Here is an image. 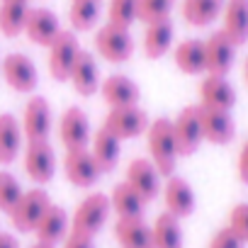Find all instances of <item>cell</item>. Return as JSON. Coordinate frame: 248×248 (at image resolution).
Masks as SVG:
<instances>
[{
    "mask_svg": "<svg viewBox=\"0 0 248 248\" xmlns=\"http://www.w3.org/2000/svg\"><path fill=\"white\" fill-rule=\"evenodd\" d=\"M25 34L32 44L37 46H51V42L61 34L59 17L49 8H30L27 22H25Z\"/></svg>",
    "mask_w": 248,
    "mask_h": 248,
    "instance_id": "cell-17",
    "label": "cell"
},
{
    "mask_svg": "<svg viewBox=\"0 0 248 248\" xmlns=\"http://www.w3.org/2000/svg\"><path fill=\"white\" fill-rule=\"evenodd\" d=\"M63 248H95V243H93V236L88 233L68 231V236L63 238Z\"/></svg>",
    "mask_w": 248,
    "mask_h": 248,
    "instance_id": "cell-38",
    "label": "cell"
},
{
    "mask_svg": "<svg viewBox=\"0 0 248 248\" xmlns=\"http://www.w3.org/2000/svg\"><path fill=\"white\" fill-rule=\"evenodd\" d=\"M170 46H173V22H170V17L146 25V32H144V54H146V59L156 61V59L166 56L170 51Z\"/></svg>",
    "mask_w": 248,
    "mask_h": 248,
    "instance_id": "cell-28",
    "label": "cell"
},
{
    "mask_svg": "<svg viewBox=\"0 0 248 248\" xmlns=\"http://www.w3.org/2000/svg\"><path fill=\"white\" fill-rule=\"evenodd\" d=\"M207 56V76H226L236 61V44L219 30L204 39Z\"/></svg>",
    "mask_w": 248,
    "mask_h": 248,
    "instance_id": "cell-14",
    "label": "cell"
},
{
    "mask_svg": "<svg viewBox=\"0 0 248 248\" xmlns=\"http://www.w3.org/2000/svg\"><path fill=\"white\" fill-rule=\"evenodd\" d=\"M100 168L90 154V149H71L66 151L63 156V175L66 180L73 185V187H80V190H88L97 183L100 178Z\"/></svg>",
    "mask_w": 248,
    "mask_h": 248,
    "instance_id": "cell-10",
    "label": "cell"
},
{
    "mask_svg": "<svg viewBox=\"0 0 248 248\" xmlns=\"http://www.w3.org/2000/svg\"><path fill=\"white\" fill-rule=\"evenodd\" d=\"M59 139L66 151L71 149H88L93 139L90 119L80 107H68L59 122Z\"/></svg>",
    "mask_w": 248,
    "mask_h": 248,
    "instance_id": "cell-13",
    "label": "cell"
},
{
    "mask_svg": "<svg viewBox=\"0 0 248 248\" xmlns=\"http://www.w3.org/2000/svg\"><path fill=\"white\" fill-rule=\"evenodd\" d=\"M114 238L119 241L122 248H154V243H151V226L144 221V217L117 219Z\"/></svg>",
    "mask_w": 248,
    "mask_h": 248,
    "instance_id": "cell-25",
    "label": "cell"
},
{
    "mask_svg": "<svg viewBox=\"0 0 248 248\" xmlns=\"http://www.w3.org/2000/svg\"><path fill=\"white\" fill-rule=\"evenodd\" d=\"M243 243H248V202H238L229 212V224H226Z\"/></svg>",
    "mask_w": 248,
    "mask_h": 248,
    "instance_id": "cell-36",
    "label": "cell"
},
{
    "mask_svg": "<svg viewBox=\"0 0 248 248\" xmlns=\"http://www.w3.org/2000/svg\"><path fill=\"white\" fill-rule=\"evenodd\" d=\"M109 212H112L109 195H105V192H90V195H88L85 200H80V204L76 207L73 219H71V231L88 233V236L95 238V236L102 231V226L107 224Z\"/></svg>",
    "mask_w": 248,
    "mask_h": 248,
    "instance_id": "cell-2",
    "label": "cell"
},
{
    "mask_svg": "<svg viewBox=\"0 0 248 248\" xmlns=\"http://www.w3.org/2000/svg\"><path fill=\"white\" fill-rule=\"evenodd\" d=\"M22 195H25V190H22L20 180L15 175H10L8 170H0V212L10 214Z\"/></svg>",
    "mask_w": 248,
    "mask_h": 248,
    "instance_id": "cell-34",
    "label": "cell"
},
{
    "mask_svg": "<svg viewBox=\"0 0 248 248\" xmlns=\"http://www.w3.org/2000/svg\"><path fill=\"white\" fill-rule=\"evenodd\" d=\"M22 134L27 141H49L51 134V107L44 95H32L22 114Z\"/></svg>",
    "mask_w": 248,
    "mask_h": 248,
    "instance_id": "cell-11",
    "label": "cell"
},
{
    "mask_svg": "<svg viewBox=\"0 0 248 248\" xmlns=\"http://www.w3.org/2000/svg\"><path fill=\"white\" fill-rule=\"evenodd\" d=\"M78 54H80L78 37H76L73 32L61 30V34H59V37L51 42V46H49V73H51V78L59 80V83L68 80L71 68H73Z\"/></svg>",
    "mask_w": 248,
    "mask_h": 248,
    "instance_id": "cell-9",
    "label": "cell"
},
{
    "mask_svg": "<svg viewBox=\"0 0 248 248\" xmlns=\"http://www.w3.org/2000/svg\"><path fill=\"white\" fill-rule=\"evenodd\" d=\"M246 243L229 229V226H224V229H219L214 236H212V241H209V248H243Z\"/></svg>",
    "mask_w": 248,
    "mask_h": 248,
    "instance_id": "cell-37",
    "label": "cell"
},
{
    "mask_svg": "<svg viewBox=\"0 0 248 248\" xmlns=\"http://www.w3.org/2000/svg\"><path fill=\"white\" fill-rule=\"evenodd\" d=\"M88 149H90V154H93V158H95V163L102 173H109V170L117 168L119 156H122V141L114 134H109L105 127H100L93 134Z\"/></svg>",
    "mask_w": 248,
    "mask_h": 248,
    "instance_id": "cell-23",
    "label": "cell"
},
{
    "mask_svg": "<svg viewBox=\"0 0 248 248\" xmlns=\"http://www.w3.org/2000/svg\"><path fill=\"white\" fill-rule=\"evenodd\" d=\"M68 231H71V219H68L66 209L51 202V207L39 219V224L34 229V236H37L39 243H46V246H54L56 248L59 243H63V238L68 236Z\"/></svg>",
    "mask_w": 248,
    "mask_h": 248,
    "instance_id": "cell-20",
    "label": "cell"
},
{
    "mask_svg": "<svg viewBox=\"0 0 248 248\" xmlns=\"http://www.w3.org/2000/svg\"><path fill=\"white\" fill-rule=\"evenodd\" d=\"M0 248H20V243H17V238L13 233L0 231Z\"/></svg>",
    "mask_w": 248,
    "mask_h": 248,
    "instance_id": "cell-40",
    "label": "cell"
},
{
    "mask_svg": "<svg viewBox=\"0 0 248 248\" xmlns=\"http://www.w3.org/2000/svg\"><path fill=\"white\" fill-rule=\"evenodd\" d=\"M146 146H149V158L156 166L161 175H173L175 163H178V146H175V134H173V122L166 117H158L156 122L149 124L146 129Z\"/></svg>",
    "mask_w": 248,
    "mask_h": 248,
    "instance_id": "cell-1",
    "label": "cell"
},
{
    "mask_svg": "<svg viewBox=\"0 0 248 248\" xmlns=\"http://www.w3.org/2000/svg\"><path fill=\"white\" fill-rule=\"evenodd\" d=\"M22 141H25L22 124L13 114L3 112L0 114V166H10L17 161L22 151Z\"/></svg>",
    "mask_w": 248,
    "mask_h": 248,
    "instance_id": "cell-24",
    "label": "cell"
},
{
    "mask_svg": "<svg viewBox=\"0 0 248 248\" xmlns=\"http://www.w3.org/2000/svg\"><path fill=\"white\" fill-rule=\"evenodd\" d=\"M163 202H166V212L178 217V219H185L195 212L197 207V197H195V190L190 187V183L180 175H168L166 178V185H163Z\"/></svg>",
    "mask_w": 248,
    "mask_h": 248,
    "instance_id": "cell-15",
    "label": "cell"
},
{
    "mask_svg": "<svg viewBox=\"0 0 248 248\" xmlns=\"http://www.w3.org/2000/svg\"><path fill=\"white\" fill-rule=\"evenodd\" d=\"M151 243H154V248H183L180 219L168 212L158 214L151 226Z\"/></svg>",
    "mask_w": 248,
    "mask_h": 248,
    "instance_id": "cell-30",
    "label": "cell"
},
{
    "mask_svg": "<svg viewBox=\"0 0 248 248\" xmlns=\"http://www.w3.org/2000/svg\"><path fill=\"white\" fill-rule=\"evenodd\" d=\"M0 73H3L5 83L15 93H34L37 85H39L37 66L25 54H8L3 61H0Z\"/></svg>",
    "mask_w": 248,
    "mask_h": 248,
    "instance_id": "cell-7",
    "label": "cell"
},
{
    "mask_svg": "<svg viewBox=\"0 0 248 248\" xmlns=\"http://www.w3.org/2000/svg\"><path fill=\"white\" fill-rule=\"evenodd\" d=\"M68 80H71L73 90L78 95H83V97H90V95H95L100 90V83L102 80H100V71H97V63H95L93 54H88V51L80 49V54H78L73 68H71Z\"/></svg>",
    "mask_w": 248,
    "mask_h": 248,
    "instance_id": "cell-21",
    "label": "cell"
},
{
    "mask_svg": "<svg viewBox=\"0 0 248 248\" xmlns=\"http://www.w3.org/2000/svg\"><path fill=\"white\" fill-rule=\"evenodd\" d=\"M124 183H127L146 204L154 202L161 195V190H163L161 173L156 170V166L151 163V158H134V161H129Z\"/></svg>",
    "mask_w": 248,
    "mask_h": 248,
    "instance_id": "cell-8",
    "label": "cell"
},
{
    "mask_svg": "<svg viewBox=\"0 0 248 248\" xmlns=\"http://www.w3.org/2000/svg\"><path fill=\"white\" fill-rule=\"evenodd\" d=\"M149 124H151L149 114L139 105H132V107H114V109H109L102 127L109 134H114L119 141H127V139H137V137L146 134Z\"/></svg>",
    "mask_w": 248,
    "mask_h": 248,
    "instance_id": "cell-3",
    "label": "cell"
},
{
    "mask_svg": "<svg viewBox=\"0 0 248 248\" xmlns=\"http://www.w3.org/2000/svg\"><path fill=\"white\" fill-rule=\"evenodd\" d=\"M221 20H224L221 32L236 46H243L248 42V0H226Z\"/></svg>",
    "mask_w": 248,
    "mask_h": 248,
    "instance_id": "cell-22",
    "label": "cell"
},
{
    "mask_svg": "<svg viewBox=\"0 0 248 248\" xmlns=\"http://www.w3.org/2000/svg\"><path fill=\"white\" fill-rule=\"evenodd\" d=\"M112 212H117V219H129V217H144L146 202L127 185V183H117L109 195Z\"/></svg>",
    "mask_w": 248,
    "mask_h": 248,
    "instance_id": "cell-31",
    "label": "cell"
},
{
    "mask_svg": "<svg viewBox=\"0 0 248 248\" xmlns=\"http://www.w3.org/2000/svg\"><path fill=\"white\" fill-rule=\"evenodd\" d=\"M236 173H238V180H241L243 185H248V139H246V144H243V146H241V151H238Z\"/></svg>",
    "mask_w": 248,
    "mask_h": 248,
    "instance_id": "cell-39",
    "label": "cell"
},
{
    "mask_svg": "<svg viewBox=\"0 0 248 248\" xmlns=\"http://www.w3.org/2000/svg\"><path fill=\"white\" fill-rule=\"evenodd\" d=\"M175 66L185 76H200L207 73V56H204V42L202 39H185L173 51Z\"/></svg>",
    "mask_w": 248,
    "mask_h": 248,
    "instance_id": "cell-26",
    "label": "cell"
},
{
    "mask_svg": "<svg viewBox=\"0 0 248 248\" xmlns=\"http://www.w3.org/2000/svg\"><path fill=\"white\" fill-rule=\"evenodd\" d=\"M30 15V0H0V32L8 39L25 32Z\"/></svg>",
    "mask_w": 248,
    "mask_h": 248,
    "instance_id": "cell-29",
    "label": "cell"
},
{
    "mask_svg": "<svg viewBox=\"0 0 248 248\" xmlns=\"http://www.w3.org/2000/svg\"><path fill=\"white\" fill-rule=\"evenodd\" d=\"M100 95L102 100L109 105V109L114 107H132V105H139V97H141V90L139 85L127 78V76H107L102 83H100Z\"/></svg>",
    "mask_w": 248,
    "mask_h": 248,
    "instance_id": "cell-19",
    "label": "cell"
},
{
    "mask_svg": "<svg viewBox=\"0 0 248 248\" xmlns=\"http://www.w3.org/2000/svg\"><path fill=\"white\" fill-rule=\"evenodd\" d=\"M173 10V0H139V15L137 20L144 25L158 22V20H168Z\"/></svg>",
    "mask_w": 248,
    "mask_h": 248,
    "instance_id": "cell-35",
    "label": "cell"
},
{
    "mask_svg": "<svg viewBox=\"0 0 248 248\" xmlns=\"http://www.w3.org/2000/svg\"><path fill=\"white\" fill-rule=\"evenodd\" d=\"M173 134H175V146H178V156H192L204 137H202V122H200V107L197 105H187L173 122Z\"/></svg>",
    "mask_w": 248,
    "mask_h": 248,
    "instance_id": "cell-6",
    "label": "cell"
},
{
    "mask_svg": "<svg viewBox=\"0 0 248 248\" xmlns=\"http://www.w3.org/2000/svg\"><path fill=\"white\" fill-rule=\"evenodd\" d=\"M95 49L109 63H127L134 54V39H132L129 30L114 27L107 22L95 34Z\"/></svg>",
    "mask_w": 248,
    "mask_h": 248,
    "instance_id": "cell-4",
    "label": "cell"
},
{
    "mask_svg": "<svg viewBox=\"0 0 248 248\" xmlns=\"http://www.w3.org/2000/svg\"><path fill=\"white\" fill-rule=\"evenodd\" d=\"M25 170L37 185H46L56 175V154L49 141H27Z\"/></svg>",
    "mask_w": 248,
    "mask_h": 248,
    "instance_id": "cell-12",
    "label": "cell"
},
{
    "mask_svg": "<svg viewBox=\"0 0 248 248\" xmlns=\"http://www.w3.org/2000/svg\"><path fill=\"white\" fill-rule=\"evenodd\" d=\"M236 105V90L226 76H204L200 83V107L231 112Z\"/></svg>",
    "mask_w": 248,
    "mask_h": 248,
    "instance_id": "cell-18",
    "label": "cell"
},
{
    "mask_svg": "<svg viewBox=\"0 0 248 248\" xmlns=\"http://www.w3.org/2000/svg\"><path fill=\"white\" fill-rule=\"evenodd\" d=\"M32 248H54V246H46V243H39V241H37V243H34Z\"/></svg>",
    "mask_w": 248,
    "mask_h": 248,
    "instance_id": "cell-42",
    "label": "cell"
},
{
    "mask_svg": "<svg viewBox=\"0 0 248 248\" xmlns=\"http://www.w3.org/2000/svg\"><path fill=\"white\" fill-rule=\"evenodd\" d=\"M139 15V0H109L107 5V22L114 27L129 30Z\"/></svg>",
    "mask_w": 248,
    "mask_h": 248,
    "instance_id": "cell-33",
    "label": "cell"
},
{
    "mask_svg": "<svg viewBox=\"0 0 248 248\" xmlns=\"http://www.w3.org/2000/svg\"><path fill=\"white\" fill-rule=\"evenodd\" d=\"M243 76H246V85H248V59H246V63H243Z\"/></svg>",
    "mask_w": 248,
    "mask_h": 248,
    "instance_id": "cell-41",
    "label": "cell"
},
{
    "mask_svg": "<svg viewBox=\"0 0 248 248\" xmlns=\"http://www.w3.org/2000/svg\"><path fill=\"white\" fill-rule=\"evenodd\" d=\"M49 207H51L49 195H46L44 190L37 187V190H27L8 217H10L13 226H15L20 233H30V231L37 229L39 219L44 217V212H46Z\"/></svg>",
    "mask_w": 248,
    "mask_h": 248,
    "instance_id": "cell-5",
    "label": "cell"
},
{
    "mask_svg": "<svg viewBox=\"0 0 248 248\" xmlns=\"http://www.w3.org/2000/svg\"><path fill=\"white\" fill-rule=\"evenodd\" d=\"M102 15V0H71L68 22L73 32H90Z\"/></svg>",
    "mask_w": 248,
    "mask_h": 248,
    "instance_id": "cell-32",
    "label": "cell"
},
{
    "mask_svg": "<svg viewBox=\"0 0 248 248\" xmlns=\"http://www.w3.org/2000/svg\"><path fill=\"white\" fill-rule=\"evenodd\" d=\"M200 122H202V137H204V141H209L214 146H226L236 137V122H233L231 112L200 107Z\"/></svg>",
    "mask_w": 248,
    "mask_h": 248,
    "instance_id": "cell-16",
    "label": "cell"
},
{
    "mask_svg": "<svg viewBox=\"0 0 248 248\" xmlns=\"http://www.w3.org/2000/svg\"><path fill=\"white\" fill-rule=\"evenodd\" d=\"M226 0H183V20L190 27H209L214 20L221 17Z\"/></svg>",
    "mask_w": 248,
    "mask_h": 248,
    "instance_id": "cell-27",
    "label": "cell"
}]
</instances>
